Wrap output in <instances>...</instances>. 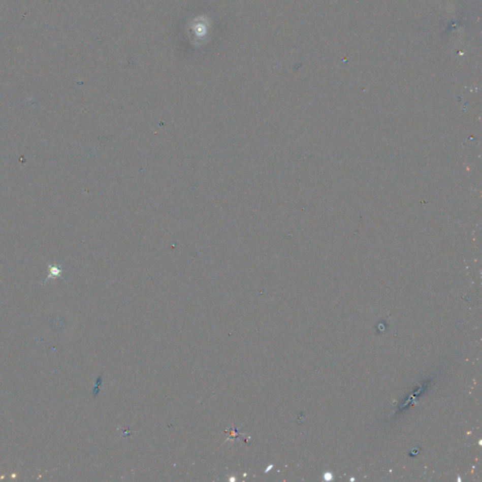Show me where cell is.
<instances>
[{"instance_id":"cell-1","label":"cell","mask_w":482,"mask_h":482,"mask_svg":"<svg viewBox=\"0 0 482 482\" xmlns=\"http://www.w3.org/2000/svg\"><path fill=\"white\" fill-rule=\"evenodd\" d=\"M48 269H49V275L47 277V279L45 280V282H43V283H45V282L47 280H49L50 278H58V277H61L62 275V272L63 270L61 269V267H58L56 265H48Z\"/></svg>"}]
</instances>
